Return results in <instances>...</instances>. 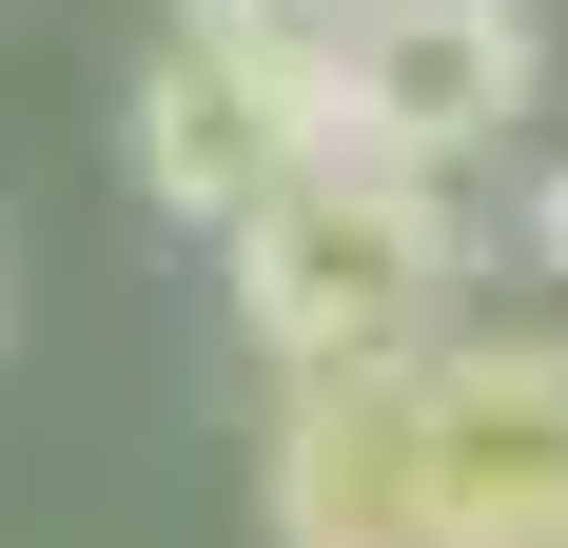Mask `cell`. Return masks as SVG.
Wrapping results in <instances>:
<instances>
[{
	"mask_svg": "<svg viewBox=\"0 0 568 548\" xmlns=\"http://www.w3.org/2000/svg\"><path fill=\"white\" fill-rule=\"evenodd\" d=\"M334 158H393V176H490L549 99V40L529 0H334Z\"/></svg>",
	"mask_w": 568,
	"mask_h": 548,
	"instance_id": "obj_2",
	"label": "cell"
},
{
	"mask_svg": "<svg viewBox=\"0 0 568 548\" xmlns=\"http://www.w3.org/2000/svg\"><path fill=\"white\" fill-rule=\"evenodd\" d=\"M118 158H138V196H158L176 235H235L294 158H334V59L196 40V20H176V40L138 59V99H118Z\"/></svg>",
	"mask_w": 568,
	"mask_h": 548,
	"instance_id": "obj_3",
	"label": "cell"
},
{
	"mask_svg": "<svg viewBox=\"0 0 568 548\" xmlns=\"http://www.w3.org/2000/svg\"><path fill=\"white\" fill-rule=\"evenodd\" d=\"M490 255H510L529 294L568 314V158H529V176H510V235H490Z\"/></svg>",
	"mask_w": 568,
	"mask_h": 548,
	"instance_id": "obj_6",
	"label": "cell"
},
{
	"mask_svg": "<svg viewBox=\"0 0 568 548\" xmlns=\"http://www.w3.org/2000/svg\"><path fill=\"white\" fill-rule=\"evenodd\" d=\"M235 353L255 373H393L490 294V216L470 176H393V158H294L255 216L216 235Z\"/></svg>",
	"mask_w": 568,
	"mask_h": 548,
	"instance_id": "obj_1",
	"label": "cell"
},
{
	"mask_svg": "<svg viewBox=\"0 0 568 548\" xmlns=\"http://www.w3.org/2000/svg\"><path fill=\"white\" fill-rule=\"evenodd\" d=\"M176 20H196V40H275V59L334 40V0H176Z\"/></svg>",
	"mask_w": 568,
	"mask_h": 548,
	"instance_id": "obj_7",
	"label": "cell"
},
{
	"mask_svg": "<svg viewBox=\"0 0 568 548\" xmlns=\"http://www.w3.org/2000/svg\"><path fill=\"white\" fill-rule=\"evenodd\" d=\"M0 294H20V235H0Z\"/></svg>",
	"mask_w": 568,
	"mask_h": 548,
	"instance_id": "obj_8",
	"label": "cell"
},
{
	"mask_svg": "<svg viewBox=\"0 0 568 548\" xmlns=\"http://www.w3.org/2000/svg\"><path fill=\"white\" fill-rule=\"evenodd\" d=\"M255 529L275 548H470L452 490H432V450H412V353L393 373H275Z\"/></svg>",
	"mask_w": 568,
	"mask_h": 548,
	"instance_id": "obj_5",
	"label": "cell"
},
{
	"mask_svg": "<svg viewBox=\"0 0 568 548\" xmlns=\"http://www.w3.org/2000/svg\"><path fill=\"white\" fill-rule=\"evenodd\" d=\"M412 450H432V490H452L470 548H510L568 509V314H452L412 353Z\"/></svg>",
	"mask_w": 568,
	"mask_h": 548,
	"instance_id": "obj_4",
	"label": "cell"
}]
</instances>
